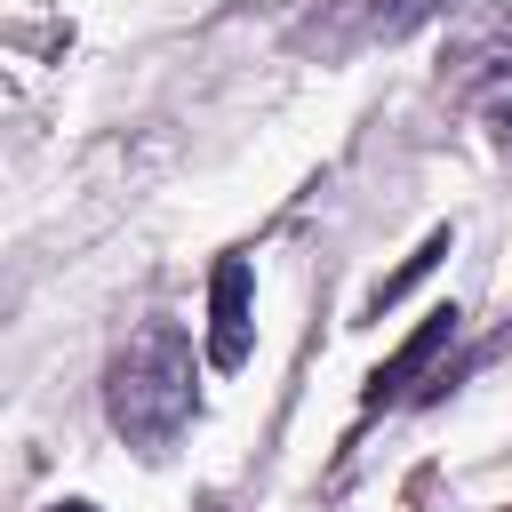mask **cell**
<instances>
[{
  "instance_id": "1",
  "label": "cell",
  "mask_w": 512,
  "mask_h": 512,
  "mask_svg": "<svg viewBox=\"0 0 512 512\" xmlns=\"http://www.w3.org/2000/svg\"><path fill=\"white\" fill-rule=\"evenodd\" d=\"M104 408H112V432L144 456H160L184 424H192V344L176 320H144L120 360H112V384H104Z\"/></svg>"
},
{
  "instance_id": "2",
  "label": "cell",
  "mask_w": 512,
  "mask_h": 512,
  "mask_svg": "<svg viewBox=\"0 0 512 512\" xmlns=\"http://www.w3.org/2000/svg\"><path fill=\"white\" fill-rule=\"evenodd\" d=\"M256 280H248V264L240 256H224L216 272H208V360L216 368H248V352H256Z\"/></svg>"
},
{
  "instance_id": "3",
  "label": "cell",
  "mask_w": 512,
  "mask_h": 512,
  "mask_svg": "<svg viewBox=\"0 0 512 512\" xmlns=\"http://www.w3.org/2000/svg\"><path fill=\"white\" fill-rule=\"evenodd\" d=\"M448 336H456V304H432V312H424V328H416V336H408V344L368 376V400H392L408 376H424V368H432V352H440Z\"/></svg>"
},
{
  "instance_id": "4",
  "label": "cell",
  "mask_w": 512,
  "mask_h": 512,
  "mask_svg": "<svg viewBox=\"0 0 512 512\" xmlns=\"http://www.w3.org/2000/svg\"><path fill=\"white\" fill-rule=\"evenodd\" d=\"M472 104H480V120L512 144V56H496L488 72H480V88H472Z\"/></svg>"
},
{
  "instance_id": "5",
  "label": "cell",
  "mask_w": 512,
  "mask_h": 512,
  "mask_svg": "<svg viewBox=\"0 0 512 512\" xmlns=\"http://www.w3.org/2000/svg\"><path fill=\"white\" fill-rule=\"evenodd\" d=\"M440 256H448V232H432V240H424V248H416V256H408V264H400L392 280H376V296H368V304L384 312V304H392V296H408V288H416V280H424V272H432Z\"/></svg>"
},
{
  "instance_id": "6",
  "label": "cell",
  "mask_w": 512,
  "mask_h": 512,
  "mask_svg": "<svg viewBox=\"0 0 512 512\" xmlns=\"http://www.w3.org/2000/svg\"><path fill=\"white\" fill-rule=\"evenodd\" d=\"M48 512H96V504H48Z\"/></svg>"
}]
</instances>
